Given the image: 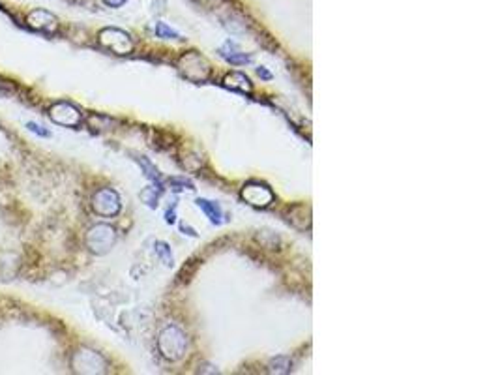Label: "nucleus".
<instances>
[{
  "label": "nucleus",
  "mask_w": 500,
  "mask_h": 375,
  "mask_svg": "<svg viewBox=\"0 0 500 375\" xmlns=\"http://www.w3.org/2000/svg\"><path fill=\"white\" fill-rule=\"evenodd\" d=\"M177 66L184 77L193 81V83H205L206 79L210 77L212 72L208 61H206L200 53H197V51L184 53V55L178 58Z\"/></svg>",
  "instance_id": "obj_1"
},
{
  "label": "nucleus",
  "mask_w": 500,
  "mask_h": 375,
  "mask_svg": "<svg viewBox=\"0 0 500 375\" xmlns=\"http://www.w3.org/2000/svg\"><path fill=\"white\" fill-rule=\"evenodd\" d=\"M158 348H160V353H162L163 359L178 360L182 359L186 349H188V338H186V334L178 326H167L165 331L160 334Z\"/></svg>",
  "instance_id": "obj_2"
},
{
  "label": "nucleus",
  "mask_w": 500,
  "mask_h": 375,
  "mask_svg": "<svg viewBox=\"0 0 500 375\" xmlns=\"http://www.w3.org/2000/svg\"><path fill=\"white\" fill-rule=\"evenodd\" d=\"M115 242H117V233L111 225L98 224L94 227H90L89 233H86V246L96 255H103V253L109 252L115 246Z\"/></svg>",
  "instance_id": "obj_3"
},
{
  "label": "nucleus",
  "mask_w": 500,
  "mask_h": 375,
  "mask_svg": "<svg viewBox=\"0 0 500 375\" xmlns=\"http://www.w3.org/2000/svg\"><path fill=\"white\" fill-rule=\"evenodd\" d=\"M98 42L101 47L111 51L115 55H129L134 51V39L129 38L128 32H124L120 28H103L98 34Z\"/></svg>",
  "instance_id": "obj_4"
},
{
  "label": "nucleus",
  "mask_w": 500,
  "mask_h": 375,
  "mask_svg": "<svg viewBox=\"0 0 500 375\" xmlns=\"http://www.w3.org/2000/svg\"><path fill=\"white\" fill-rule=\"evenodd\" d=\"M73 370L77 374H103L107 368L105 360L100 353L90 351V349H79L72 359Z\"/></svg>",
  "instance_id": "obj_5"
},
{
  "label": "nucleus",
  "mask_w": 500,
  "mask_h": 375,
  "mask_svg": "<svg viewBox=\"0 0 500 375\" xmlns=\"http://www.w3.org/2000/svg\"><path fill=\"white\" fill-rule=\"evenodd\" d=\"M92 210L98 216L113 218V216H117L120 212V197L111 188H101L92 197Z\"/></svg>",
  "instance_id": "obj_6"
},
{
  "label": "nucleus",
  "mask_w": 500,
  "mask_h": 375,
  "mask_svg": "<svg viewBox=\"0 0 500 375\" xmlns=\"http://www.w3.org/2000/svg\"><path fill=\"white\" fill-rule=\"evenodd\" d=\"M49 118L55 124L66 126V128H77L83 122V113L77 107L68 103V101H56L49 107Z\"/></svg>",
  "instance_id": "obj_7"
},
{
  "label": "nucleus",
  "mask_w": 500,
  "mask_h": 375,
  "mask_svg": "<svg viewBox=\"0 0 500 375\" xmlns=\"http://www.w3.org/2000/svg\"><path fill=\"white\" fill-rule=\"evenodd\" d=\"M240 196H242V199H244L248 205L257 208L268 207V205H272L274 199H276V197H274V191L270 190L267 184L257 182V180H251V182L244 184V188L240 191Z\"/></svg>",
  "instance_id": "obj_8"
},
{
  "label": "nucleus",
  "mask_w": 500,
  "mask_h": 375,
  "mask_svg": "<svg viewBox=\"0 0 500 375\" xmlns=\"http://www.w3.org/2000/svg\"><path fill=\"white\" fill-rule=\"evenodd\" d=\"M28 27L32 30L45 34H56L58 32V19H56L51 11L45 10H34L27 15Z\"/></svg>",
  "instance_id": "obj_9"
},
{
  "label": "nucleus",
  "mask_w": 500,
  "mask_h": 375,
  "mask_svg": "<svg viewBox=\"0 0 500 375\" xmlns=\"http://www.w3.org/2000/svg\"><path fill=\"white\" fill-rule=\"evenodd\" d=\"M223 84L231 90H236V92H244V94H251L253 90V84H251L250 77H245L244 73H229L227 77L223 79Z\"/></svg>",
  "instance_id": "obj_10"
},
{
  "label": "nucleus",
  "mask_w": 500,
  "mask_h": 375,
  "mask_svg": "<svg viewBox=\"0 0 500 375\" xmlns=\"http://www.w3.org/2000/svg\"><path fill=\"white\" fill-rule=\"evenodd\" d=\"M219 55L225 58V61H229L231 64H234V66H238V64H245V62H250L251 58L245 53H240L238 47L234 44H231V42H227V44L223 45L222 49H219Z\"/></svg>",
  "instance_id": "obj_11"
},
{
  "label": "nucleus",
  "mask_w": 500,
  "mask_h": 375,
  "mask_svg": "<svg viewBox=\"0 0 500 375\" xmlns=\"http://www.w3.org/2000/svg\"><path fill=\"white\" fill-rule=\"evenodd\" d=\"M197 207L203 208V212L210 218L212 224H223V210L219 208V205L208 201V199H197Z\"/></svg>",
  "instance_id": "obj_12"
},
{
  "label": "nucleus",
  "mask_w": 500,
  "mask_h": 375,
  "mask_svg": "<svg viewBox=\"0 0 500 375\" xmlns=\"http://www.w3.org/2000/svg\"><path fill=\"white\" fill-rule=\"evenodd\" d=\"M137 162H139L141 167L145 169V174L148 177V179L156 180V182H160V180H162V174H160V171H158L156 165H152V163L148 162V160H146L145 156L137 158Z\"/></svg>",
  "instance_id": "obj_13"
},
{
  "label": "nucleus",
  "mask_w": 500,
  "mask_h": 375,
  "mask_svg": "<svg viewBox=\"0 0 500 375\" xmlns=\"http://www.w3.org/2000/svg\"><path fill=\"white\" fill-rule=\"evenodd\" d=\"M154 30H156L158 38H163V39H180V34L174 30V28L167 27L165 23H156V27H154Z\"/></svg>",
  "instance_id": "obj_14"
},
{
  "label": "nucleus",
  "mask_w": 500,
  "mask_h": 375,
  "mask_svg": "<svg viewBox=\"0 0 500 375\" xmlns=\"http://www.w3.org/2000/svg\"><path fill=\"white\" fill-rule=\"evenodd\" d=\"M156 253H158V258L162 259V261L167 265V267H171V265H172V253H171V248L167 246L165 242H156Z\"/></svg>",
  "instance_id": "obj_15"
},
{
  "label": "nucleus",
  "mask_w": 500,
  "mask_h": 375,
  "mask_svg": "<svg viewBox=\"0 0 500 375\" xmlns=\"http://www.w3.org/2000/svg\"><path fill=\"white\" fill-rule=\"evenodd\" d=\"M141 199L148 205V207H156L158 205V193L154 188H146V190L141 191Z\"/></svg>",
  "instance_id": "obj_16"
},
{
  "label": "nucleus",
  "mask_w": 500,
  "mask_h": 375,
  "mask_svg": "<svg viewBox=\"0 0 500 375\" xmlns=\"http://www.w3.org/2000/svg\"><path fill=\"white\" fill-rule=\"evenodd\" d=\"M171 184L177 186L174 190H184V188H186V190H193V184H191V182H188L186 179H172Z\"/></svg>",
  "instance_id": "obj_17"
},
{
  "label": "nucleus",
  "mask_w": 500,
  "mask_h": 375,
  "mask_svg": "<svg viewBox=\"0 0 500 375\" xmlns=\"http://www.w3.org/2000/svg\"><path fill=\"white\" fill-rule=\"evenodd\" d=\"M27 128L30 129V132H34V134L41 135V137H49V132H47V129H41V126H38L36 122H28Z\"/></svg>",
  "instance_id": "obj_18"
},
{
  "label": "nucleus",
  "mask_w": 500,
  "mask_h": 375,
  "mask_svg": "<svg viewBox=\"0 0 500 375\" xmlns=\"http://www.w3.org/2000/svg\"><path fill=\"white\" fill-rule=\"evenodd\" d=\"M107 6H111V8H118V6H122L126 0H103Z\"/></svg>",
  "instance_id": "obj_19"
},
{
  "label": "nucleus",
  "mask_w": 500,
  "mask_h": 375,
  "mask_svg": "<svg viewBox=\"0 0 500 375\" xmlns=\"http://www.w3.org/2000/svg\"><path fill=\"white\" fill-rule=\"evenodd\" d=\"M257 73H259V75H261L262 79H270V77H272V75H270V73H268L267 70H264V68H259V70H257Z\"/></svg>",
  "instance_id": "obj_20"
}]
</instances>
